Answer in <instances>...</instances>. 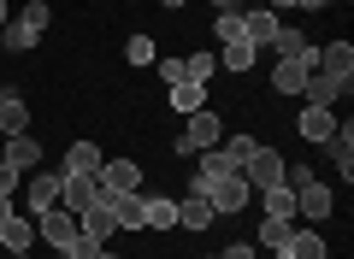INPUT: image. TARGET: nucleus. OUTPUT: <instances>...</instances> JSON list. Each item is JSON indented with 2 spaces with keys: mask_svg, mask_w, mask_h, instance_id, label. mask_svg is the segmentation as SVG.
I'll use <instances>...</instances> for the list:
<instances>
[{
  "mask_svg": "<svg viewBox=\"0 0 354 259\" xmlns=\"http://www.w3.org/2000/svg\"><path fill=\"white\" fill-rule=\"evenodd\" d=\"M272 48H278V59H307V53H313V41H307L301 30H290V24H283L278 36H272Z\"/></svg>",
  "mask_w": 354,
  "mask_h": 259,
  "instance_id": "nucleus-29",
  "label": "nucleus"
},
{
  "mask_svg": "<svg viewBox=\"0 0 354 259\" xmlns=\"http://www.w3.org/2000/svg\"><path fill=\"white\" fill-rule=\"evenodd\" d=\"M101 148H95V142H71V148H65V165H59V171H71V177H95V171H101Z\"/></svg>",
  "mask_w": 354,
  "mask_h": 259,
  "instance_id": "nucleus-14",
  "label": "nucleus"
},
{
  "mask_svg": "<svg viewBox=\"0 0 354 259\" xmlns=\"http://www.w3.org/2000/svg\"><path fill=\"white\" fill-rule=\"evenodd\" d=\"M171 224H177V200L142 195V230H171Z\"/></svg>",
  "mask_w": 354,
  "mask_h": 259,
  "instance_id": "nucleus-19",
  "label": "nucleus"
},
{
  "mask_svg": "<svg viewBox=\"0 0 354 259\" xmlns=\"http://www.w3.org/2000/svg\"><path fill=\"white\" fill-rule=\"evenodd\" d=\"M106 200H113L118 230H142V189H136V195H106Z\"/></svg>",
  "mask_w": 354,
  "mask_h": 259,
  "instance_id": "nucleus-28",
  "label": "nucleus"
},
{
  "mask_svg": "<svg viewBox=\"0 0 354 259\" xmlns=\"http://www.w3.org/2000/svg\"><path fill=\"white\" fill-rule=\"evenodd\" d=\"M254 148H260V142H254V136H225V142H218V153H225L230 165H242V160H248Z\"/></svg>",
  "mask_w": 354,
  "mask_h": 259,
  "instance_id": "nucleus-31",
  "label": "nucleus"
},
{
  "mask_svg": "<svg viewBox=\"0 0 354 259\" xmlns=\"http://www.w3.org/2000/svg\"><path fill=\"white\" fill-rule=\"evenodd\" d=\"M283 30V18L272 12V6H254V12H242V41H254V48H272V36Z\"/></svg>",
  "mask_w": 354,
  "mask_h": 259,
  "instance_id": "nucleus-9",
  "label": "nucleus"
},
{
  "mask_svg": "<svg viewBox=\"0 0 354 259\" xmlns=\"http://www.w3.org/2000/svg\"><path fill=\"white\" fill-rule=\"evenodd\" d=\"M30 242H36V218H6L0 224V247H6V253H30Z\"/></svg>",
  "mask_w": 354,
  "mask_h": 259,
  "instance_id": "nucleus-16",
  "label": "nucleus"
},
{
  "mask_svg": "<svg viewBox=\"0 0 354 259\" xmlns=\"http://www.w3.org/2000/svg\"><path fill=\"white\" fill-rule=\"evenodd\" d=\"M313 71H319V48L307 53V59H278L272 65V88H278V95H301Z\"/></svg>",
  "mask_w": 354,
  "mask_h": 259,
  "instance_id": "nucleus-6",
  "label": "nucleus"
},
{
  "mask_svg": "<svg viewBox=\"0 0 354 259\" xmlns=\"http://www.w3.org/2000/svg\"><path fill=\"white\" fill-rule=\"evenodd\" d=\"M30 130V106L18 95H0V136H24Z\"/></svg>",
  "mask_w": 354,
  "mask_h": 259,
  "instance_id": "nucleus-22",
  "label": "nucleus"
},
{
  "mask_svg": "<svg viewBox=\"0 0 354 259\" xmlns=\"http://www.w3.org/2000/svg\"><path fill=\"white\" fill-rule=\"evenodd\" d=\"M6 18H12V12H6V0H0V30H6Z\"/></svg>",
  "mask_w": 354,
  "mask_h": 259,
  "instance_id": "nucleus-42",
  "label": "nucleus"
},
{
  "mask_svg": "<svg viewBox=\"0 0 354 259\" xmlns=\"http://www.w3.org/2000/svg\"><path fill=\"white\" fill-rule=\"evenodd\" d=\"M0 165H12V171H36V165H41V142L30 136V130H24V136H6Z\"/></svg>",
  "mask_w": 354,
  "mask_h": 259,
  "instance_id": "nucleus-10",
  "label": "nucleus"
},
{
  "mask_svg": "<svg viewBox=\"0 0 354 259\" xmlns=\"http://www.w3.org/2000/svg\"><path fill=\"white\" fill-rule=\"evenodd\" d=\"M6 259H30V253H6Z\"/></svg>",
  "mask_w": 354,
  "mask_h": 259,
  "instance_id": "nucleus-43",
  "label": "nucleus"
},
{
  "mask_svg": "<svg viewBox=\"0 0 354 259\" xmlns=\"http://www.w3.org/2000/svg\"><path fill=\"white\" fill-rule=\"evenodd\" d=\"M101 189L106 195H136L142 189V165L136 160H106L101 165Z\"/></svg>",
  "mask_w": 354,
  "mask_h": 259,
  "instance_id": "nucleus-8",
  "label": "nucleus"
},
{
  "mask_svg": "<svg viewBox=\"0 0 354 259\" xmlns=\"http://www.w3.org/2000/svg\"><path fill=\"white\" fill-rule=\"evenodd\" d=\"M225 142V124H218V112H189V124H183V136H177V153L189 160V153H207V148H218Z\"/></svg>",
  "mask_w": 354,
  "mask_h": 259,
  "instance_id": "nucleus-3",
  "label": "nucleus"
},
{
  "mask_svg": "<svg viewBox=\"0 0 354 259\" xmlns=\"http://www.w3.org/2000/svg\"><path fill=\"white\" fill-rule=\"evenodd\" d=\"M113 230H118V218H113V200L101 195L95 207L83 212V242H101V247H106V236H113Z\"/></svg>",
  "mask_w": 354,
  "mask_h": 259,
  "instance_id": "nucleus-12",
  "label": "nucleus"
},
{
  "mask_svg": "<svg viewBox=\"0 0 354 259\" xmlns=\"http://www.w3.org/2000/svg\"><path fill=\"white\" fill-rule=\"evenodd\" d=\"M6 218H12V195H0V224H6Z\"/></svg>",
  "mask_w": 354,
  "mask_h": 259,
  "instance_id": "nucleus-38",
  "label": "nucleus"
},
{
  "mask_svg": "<svg viewBox=\"0 0 354 259\" xmlns=\"http://www.w3.org/2000/svg\"><path fill=\"white\" fill-rule=\"evenodd\" d=\"M213 6H218V12H236V0H213Z\"/></svg>",
  "mask_w": 354,
  "mask_h": 259,
  "instance_id": "nucleus-39",
  "label": "nucleus"
},
{
  "mask_svg": "<svg viewBox=\"0 0 354 259\" xmlns=\"http://www.w3.org/2000/svg\"><path fill=\"white\" fill-rule=\"evenodd\" d=\"M260 200H266V218H295V183L260 189Z\"/></svg>",
  "mask_w": 354,
  "mask_h": 259,
  "instance_id": "nucleus-23",
  "label": "nucleus"
},
{
  "mask_svg": "<svg viewBox=\"0 0 354 259\" xmlns=\"http://www.w3.org/2000/svg\"><path fill=\"white\" fill-rule=\"evenodd\" d=\"M59 183H65V171H59V177H30V183H24L30 212H48V207H59Z\"/></svg>",
  "mask_w": 354,
  "mask_h": 259,
  "instance_id": "nucleus-18",
  "label": "nucleus"
},
{
  "mask_svg": "<svg viewBox=\"0 0 354 259\" xmlns=\"http://www.w3.org/2000/svg\"><path fill=\"white\" fill-rule=\"evenodd\" d=\"M319 71H330V77H342V83H348V77H354V48H348V41L319 48Z\"/></svg>",
  "mask_w": 354,
  "mask_h": 259,
  "instance_id": "nucleus-21",
  "label": "nucleus"
},
{
  "mask_svg": "<svg viewBox=\"0 0 354 259\" xmlns=\"http://www.w3.org/2000/svg\"><path fill=\"white\" fill-rule=\"evenodd\" d=\"M283 259H330V247H325L319 230H295L290 242H283Z\"/></svg>",
  "mask_w": 354,
  "mask_h": 259,
  "instance_id": "nucleus-20",
  "label": "nucleus"
},
{
  "mask_svg": "<svg viewBox=\"0 0 354 259\" xmlns=\"http://www.w3.org/2000/svg\"><path fill=\"white\" fill-rule=\"evenodd\" d=\"M295 212H301V218H330V189L325 183H313V177H307L301 189H295Z\"/></svg>",
  "mask_w": 354,
  "mask_h": 259,
  "instance_id": "nucleus-13",
  "label": "nucleus"
},
{
  "mask_svg": "<svg viewBox=\"0 0 354 259\" xmlns=\"http://www.w3.org/2000/svg\"><path fill=\"white\" fill-rule=\"evenodd\" d=\"M36 236L53 247V253H71V247L83 242V218L65 212V207H48V212H36Z\"/></svg>",
  "mask_w": 354,
  "mask_h": 259,
  "instance_id": "nucleus-2",
  "label": "nucleus"
},
{
  "mask_svg": "<svg viewBox=\"0 0 354 259\" xmlns=\"http://www.w3.org/2000/svg\"><path fill=\"white\" fill-rule=\"evenodd\" d=\"M301 95H307V106H337V100L348 95V83H342V77H330V71H313Z\"/></svg>",
  "mask_w": 354,
  "mask_h": 259,
  "instance_id": "nucleus-11",
  "label": "nucleus"
},
{
  "mask_svg": "<svg viewBox=\"0 0 354 259\" xmlns=\"http://www.w3.org/2000/svg\"><path fill=\"white\" fill-rule=\"evenodd\" d=\"M325 148H330V160H337L342 183H348V177H354V130H348V124H337V130L325 136Z\"/></svg>",
  "mask_w": 354,
  "mask_h": 259,
  "instance_id": "nucleus-17",
  "label": "nucleus"
},
{
  "mask_svg": "<svg viewBox=\"0 0 354 259\" xmlns=\"http://www.w3.org/2000/svg\"><path fill=\"white\" fill-rule=\"evenodd\" d=\"M160 6H165V12H177V6H183V0H160Z\"/></svg>",
  "mask_w": 354,
  "mask_h": 259,
  "instance_id": "nucleus-41",
  "label": "nucleus"
},
{
  "mask_svg": "<svg viewBox=\"0 0 354 259\" xmlns=\"http://www.w3.org/2000/svg\"><path fill=\"white\" fill-rule=\"evenodd\" d=\"M330 130H337V112H330V106H307L301 112V136L307 142H325Z\"/></svg>",
  "mask_w": 354,
  "mask_h": 259,
  "instance_id": "nucleus-25",
  "label": "nucleus"
},
{
  "mask_svg": "<svg viewBox=\"0 0 354 259\" xmlns=\"http://www.w3.org/2000/svg\"><path fill=\"white\" fill-rule=\"evenodd\" d=\"M218 71V53H189V59H183V77H189V83H207V77H213Z\"/></svg>",
  "mask_w": 354,
  "mask_h": 259,
  "instance_id": "nucleus-30",
  "label": "nucleus"
},
{
  "mask_svg": "<svg viewBox=\"0 0 354 259\" xmlns=\"http://www.w3.org/2000/svg\"><path fill=\"white\" fill-rule=\"evenodd\" d=\"M160 65V83H183V59H153Z\"/></svg>",
  "mask_w": 354,
  "mask_h": 259,
  "instance_id": "nucleus-34",
  "label": "nucleus"
},
{
  "mask_svg": "<svg viewBox=\"0 0 354 259\" xmlns=\"http://www.w3.org/2000/svg\"><path fill=\"white\" fill-rule=\"evenodd\" d=\"M266 6H272V12H278V18H283V12H290V6H295V0H266Z\"/></svg>",
  "mask_w": 354,
  "mask_h": 259,
  "instance_id": "nucleus-37",
  "label": "nucleus"
},
{
  "mask_svg": "<svg viewBox=\"0 0 354 259\" xmlns=\"http://www.w3.org/2000/svg\"><path fill=\"white\" fill-rule=\"evenodd\" d=\"M295 236V218H260V236L254 242L260 247H272V253H283V242Z\"/></svg>",
  "mask_w": 354,
  "mask_h": 259,
  "instance_id": "nucleus-27",
  "label": "nucleus"
},
{
  "mask_svg": "<svg viewBox=\"0 0 354 259\" xmlns=\"http://www.w3.org/2000/svg\"><path fill=\"white\" fill-rule=\"evenodd\" d=\"M124 59H130V65H153L160 53H153V41H148V36H130V41H124Z\"/></svg>",
  "mask_w": 354,
  "mask_h": 259,
  "instance_id": "nucleus-32",
  "label": "nucleus"
},
{
  "mask_svg": "<svg viewBox=\"0 0 354 259\" xmlns=\"http://www.w3.org/2000/svg\"><path fill=\"white\" fill-rule=\"evenodd\" d=\"M101 195H106V189H101V171H95V177H71V171H65V183H59V207L77 212V218H83Z\"/></svg>",
  "mask_w": 354,
  "mask_h": 259,
  "instance_id": "nucleus-5",
  "label": "nucleus"
},
{
  "mask_svg": "<svg viewBox=\"0 0 354 259\" xmlns=\"http://www.w3.org/2000/svg\"><path fill=\"white\" fill-rule=\"evenodd\" d=\"M88 259H118V253H106V247H95V253H88Z\"/></svg>",
  "mask_w": 354,
  "mask_h": 259,
  "instance_id": "nucleus-40",
  "label": "nucleus"
},
{
  "mask_svg": "<svg viewBox=\"0 0 354 259\" xmlns=\"http://www.w3.org/2000/svg\"><path fill=\"white\" fill-rule=\"evenodd\" d=\"M213 200L207 195H189V200H177V224H183V230H213Z\"/></svg>",
  "mask_w": 354,
  "mask_h": 259,
  "instance_id": "nucleus-15",
  "label": "nucleus"
},
{
  "mask_svg": "<svg viewBox=\"0 0 354 259\" xmlns=\"http://www.w3.org/2000/svg\"><path fill=\"white\" fill-rule=\"evenodd\" d=\"M295 6H301V12H325L330 0H295Z\"/></svg>",
  "mask_w": 354,
  "mask_h": 259,
  "instance_id": "nucleus-36",
  "label": "nucleus"
},
{
  "mask_svg": "<svg viewBox=\"0 0 354 259\" xmlns=\"http://www.w3.org/2000/svg\"><path fill=\"white\" fill-rule=\"evenodd\" d=\"M248 195H254V189L242 183V171L218 177V183L207 189V200H213V212H218V218H230V212H242V207H248Z\"/></svg>",
  "mask_w": 354,
  "mask_h": 259,
  "instance_id": "nucleus-7",
  "label": "nucleus"
},
{
  "mask_svg": "<svg viewBox=\"0 0 354 259\" xmlns=\"http://www.w3.org/2000/svg\"><path fill=\"white\" fill-rule=\"evenodd\" d=\"M213 36H218V48H225V41H242V12H218Z\"/></svg>",
  "mask_w": 354,
  "mask_h": 259,
  "instance_id": "nucleus-33",
  "label": "nucleus"
},
{
  "mask_svg": "<svg viewBox=\"0 0 354 259\" xmlns=\"http://www.w3.org/2000/svg\"><path fill=\"white\" fill-rule=\"evenodd\" d=\"M218 259H254V242H236V247H225Z\"/></svg>",
  "mask_w": 354,
  "mask_h": 259,
  "instance_id": "nucleus-35",
  "label": "nucleus"
},
{
  "mask_svg": "<svg viewBox=\"0 0 354 259\" xmlns=\"http://www.w3.org/2000/svg\"><path fill=\"white\" fill-rule=\"evenodd\" d=\"M236 171H242V183H248L254 195H260V189H272V183H283V171H290V165H283V153H278V148H254L248 160L236 165Z\"/></svg>",
  "mask_w": 354,
  "mask_h": 259,
  "instance_id": "nucleus-4",
  "label": "nucleus"
},
{
  "mask_svg": "<svg viewBox=\"0 0 354 259\" xmlns=\"http://www.w3.org/2000/svg\"><path fill=\"white\" fill-rule=\"evenodd\" d=\"M254 59H260V48H254V41H225V48H218V65H225V71H254Z\"/></svg>",
  "mask_w": 354,
  "mask_h": 259,
  "instance_id": "nucleus-24",
  "label": "nucleus"
},
{
  "mask_svg": "<svg viewBox=\"0 0 354 259\" xmlns=\"http://www.w3.org/2000/svg\"><path fill=\"white\" fill-rule=\"evenodd\" d=\"M48 0H30V6H24V12H18V18H6V30H0V41H6V48H12V53H30V48H36V41H41V30H48Z\"/></svg>",
  "mask_w": 354,
  "mask_h": 259,
  "instance_id": "nucleus-1",
  "label": "nucleus"
},
{
  "mask_svg": "<svg viewBox=\"0 0 354 259\" xmlns=\"http://www.w3.org/2000/svg\"><path fill=\"white\" fill-rule=\"evenodd\" d=\"M171 106L183 112V118H189V112H201V106H207V83H189V77H183V83H171Z\"/></svg>",
  "mask_w": 354,
  "mask_h": 259,
  "instance_id": "nucleus-26",
  "label": "nucleus"
}]
</instances>
